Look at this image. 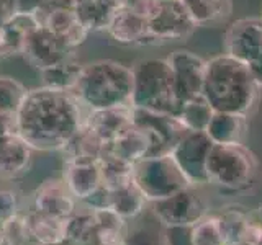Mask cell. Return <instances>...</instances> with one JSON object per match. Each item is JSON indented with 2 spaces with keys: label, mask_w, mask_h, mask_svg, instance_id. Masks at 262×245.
<instances>
[{
  "label": "cell",
  "mask_w": 262,
  "mask_h": 245,
  "mask_svg": "<svg viewBox=\"0 0 262 245\" xmlns=\"http://www.w3.org/2000/svg\"><path fill=\"white\" fill-rule=\"evenodd\" d=\"M102 170V185L108 191H117L133 183V170L135 163L126 162L110 152H105L100 159Z\"/></svg>",
  "instance_id": "obj_30"
},
{
  "label": "cell",
  "mask_w": 262,
  "mask_h": 245,
  "mask_svg": "<svg viewBox=\"0 0 262 245\" xmlns=\"http://www.w3.org/2000/svg\"><path fill=\"white\" fill-rule=\"evenodd\" d=\"M147 206H149V203H147L141 190L133 182L117 191H110L108 206L106 208L113 209L120 217L129 223V220H135L141 216Z\"/></svg>",
  "instance_id": "obj_28"
},
{
  "label": "cell",
  "mask_w": 262,
  "mask_h": 245,
  "mask_svg": "<svg viewBox=\"0 0 262 245\" xmlns=\"http://www.w3.org/2000/svg\"><path fill=\"white\" fill-rule=\"evenodd\" d=\"M82 67H84V64L80 62L77 53L72 51L71 54L66 56L62 61L45 69L39 74H41V79H43L45 87L62 90V92H72L77 85Z\"/></svg>",
  "instance_id": "obj_25"
},
{
  "label": "cell",
  "mask_w": 262,
  "mask_h": 245,
  "mask_svg": "<svg viewBox=\"0 0 262 245\" xmlns=\"http://www.w3.org/2000/svg\"><path fill=\"white\" fill-rule=\"evenodd\" d=\"M215 212L220 219L221 227H223L226 243L231 245V243L243 242L244 232L252 219V211H249L243 204L234 203V204H226V206L220 208Z\"/></svg>",
  "instance_id": "obj_29"
},
{
  "label": "cell",
  "mask_w": 262,
  "mask_h": 245,
  "mask_svg": "<svg viewBox=\"0 0 262 245\" xmlns=\"http://www.w3.org/2000/svg\"><path fill=\"white\" fill-rule=\"evenodd\" d=\"M105 33L121 46H154L147 28V16L126 7H120Z\"/></svg>",
  "instance_id": "obj_15"
},
{
  "label": "cell",
  "mask_w": 262,
  "mask_h": 245,
  "mask_svg": "<svg viewBox=\"0 0 262 245\" xmlns=\"http://www.w3.org/2000/svg\"><path fill=\"white\" fill-rule=\"evenodd\" d=\"M0 59H2V53H0Z\"/></svg>",
  "instance_id": "obj_47"
},
{
  "label": "cell",
  "mask_w": 262,
  "mask_h": 245,
  "mask_svg": "<svg viewBox=\"0 0 262 245\" xmlns=\"http://www.w3.org/2000/svg\"><path fill=\"white\" fill-rule=\"evenodd\" d=\"M231 245H248V243H244V242H239V243H231Z\"/></svg>",
  "instance_id": "obj_46"
},
{
  "label": "cell",
  "mask_w": 262,
  "mask_h": 245,
  "mask_svg": "<svg viewBox=\"0 0 262 245\" xmlns=\"http://www.w3.org/2000/svg\"><path fill=\"white\" fill-rule=\"evenodd\" d=\"M166 61L170 67L176 93L180 102L184 103L202 95L207 61L190 49H176L166 57Z\"/></svg>",
  "instance_id": "obj_11"
},
{
  "label": "cell",
  "mask_w": 262,
  "mask_h": 245,
  "mask_svg": "<svg viewBox=\"0 0 262 245\" xmlns=\"http://www.w3.org/2000/svg\"><path fill=\"white\" fill-rule=\"evenodd\" d=\"M71 53L72 49L61 43L46 27L36 24L25 36L20 56L30 67L36 69L38 72H43L45 69L62 61Z\"/></svg>",
  "instance_id": "obj_14"
},
{
  "label": "cell",
  "mask_w": 262,
  "mask_h": 245,
  "mask_svg": "<svg viewBox=\"0 0 262 245\" xmlns=\"http://www.w3.org/2000/svg\"><path fill=\"white\" fill-rule=\"evenodd\" d=\"M31 196L33 209L62 219H68L79 204L62 178H46Z\"/></svg>",
  "instance_id": "obj_16"
},
{
  "label": "cell",
  "mask_w": 262,
  "mask_h": 245,
  "mask_svg": "<svg viewBox=\"0 0 262 245\" xmlns=\"http://www.w3.org/2000/svg\"><path fill=\"white\" fill-rule=\"evenodd\" d=\"M72 93L89 111L128 106L133 93V72L128 65L113 59L87 62Z\"/></svg>",
  "instance_id": "obj_3"
},
{
  "label": "cell",
  "mask_w": 262,
  "mask_h": 245,
  "mask_svg": "<svg viewBox=\"0 0 262 245\" xmlns=\"http://www.w3.org/2000/svg\"><path fill=\"white\" fill-rule=\"evenodd\" d=\"M196 27H218L233 15V0H180Z\"/></svg>",
  "instance_id": "obj_22"
},
{
  "label": "cell",
  "mask_w": 262,
  "mask_h": 245,
  "mask_svg": "<svg viewBox=\"0 0 262 245\" xmlns=\"http://www.w3.org/2000/svg\"><path fill=\"white\" fill-rule=\"evenodd\" d=\"M106 145L85 122L79 129V133L72 137L64 152V162H94L100 160L102 155L106 152Z\"/></svg>",
  "instance_id": "obj_24"
},
{
  "label": "cell",
  "mask_w": 262,
  "mask_h": 245,
  "mask_svg": "<svg viewBox=\"0 0 262 245\" xmlns=\"http://www.w3.org/2000/svg\"><path fill=\"white\" fill-rule=\"evenodd\" d=\"M260 16H262V15H260Z\"/></svg>",
  "instance_id": "obj_48"
},
{
  "label": "cell",
  "mask_w": 262,
  "mask_h": 245,
  "mask_svg": "<svg viewBox=\"0 0 262 245\" xmlns=\"http://www.w3.org/2000/svg\"><path fill=\"white\" fill-rule=\"evenodd\" d=\"M243 242L248 245H262V226L254 217L251 219L248 229H246Z\"/></svg>",
  "instance_id": "obj_38"
},
{
  "label": "cell",
  "mask_w": 262,
  "mask_h": 245,
  "mask_svg": "<svg viewBox=\"0 0 262 245\" xmlns=\"http://www.w3.org/2000/svg\"><path fill=\"white\" fill-rule=\"evenodd\" d=\"M71 4L87 30L95 33L106 30L113 15L121 7V0H71Z\"/></svg>",
  "instance_id": "obj_23"
},
{
  "label": "cell",
  "mask_w": 262,
  "mask_h": 245,
  "mask_svg": "<svg viewBox=\"0 0 262 245\" xmlns=\"http://www.w3.org/2000/svg\"><path fill=\"white\" fill-rule=\"evenodd\" d=\"M2 229H4V234L7 237L8 245H31V243H35L31 239L28 223H27V216H25L23 211H20L18 214H15L12 219H8L7 223H4Z\"/></svg>",
  "instance_id": "obj_33"
},
{
  "label": "cell",
  "mask_w": 262,
  "mask_h": 245,
  "mask_svg": "<svg viewBox=\"0 0 262 245\" xmlns=\"http://www.w3.org/2000/svg\"><path fill=\"white\" fill-rule=\"evenodd\" d=\"M126 245H164V240L158 242L156 239H151L147 232H136V234H129L128 232V239Z\"/></svg>",
  "instance_id": "obj_40"
},
{
  "label": "cell",
  "mask_w": 262,
  "mask_h": 245,
  "mask_svg": "<svg viewBox=\"0 0 262 245\" xmlns=\"http://www.w3.org/2000/svg\"><path fill=\"white\" fill-rule=\"evenodd\" d=\"M20 209V198L12 186L0 183V226L18 214Z\"/></svg>",
  "instance_id": "obj_35"
},
{
  "label": "cell",
  "mask_w": 262,
  "mask_h": 245,
  "mask_svg": "<svg viewBox=\"0 0 262 245\" xmlns=\"http://www.w3.org/2000/svg\"><path fill=\"white\" fill-rule=\"evenodd\" d=\"M133 180L147 203L164 200L187 186H192L170 154L146 157L136 162Z\"/></svg>",
  "instance_id": "obj_6"
},
{
  "label": "cell",
  "mask_w": 262,
  "mask_h": 245,
  "mask_svg": "<svg viewBox=\"0 0 262 245\" xmlns=\"http://www.w3.org/2000/svg\"><path fill=\"white\" fill-rule=\"evenodd\" d=\"M213 113H215V110H213L210 103L205 100V96L199 95L192 98V100L184 102L177 119L182 122L188 131H205L213 116Z\"/></svg>",
  "instance_id": "obj_32"
},
{
  "label": "cell",
  "mask_w": 262,
  "mask_h": 245,
  "mask_svg": "<svg viewBox=\"0 0 262 245\" xmlns=\"http://www.w3.org/2000/svg\"><path fill=\"white\" fill-rule=\"evenodd\" d=\"M260 172L257 155L246 144H215L207 157L208 186L226 191H248Z\"/></svg>",
  "instance_id": "obj_5"
},
{
  "label": "cell",
  "mask_w": 262,
  "mask_h": 245,
  "mask_svg": "<svg viewBox=\"0 0 262 245\" xmlns=\"http://www.w3.org/2000/svg\"><path fill=\"white\" fill-rule=\"evenodd\" d=\"M154 217L164 229L190 227L208 214L210 208L200 194V188L187 186L167 198L149 203Z\"/></svg>",
  "instance_id": "obj_7"
},
{
  "label": "cell",
  "mask_w": 262,
  "mask_h": 245,
  "mask_svg": "<svg viewBox=\"0 0 262 245\" xmlns=\"http://www.w3.org/2000/svg\"><path fill=\"white\" fill-rule=\"evenodd\" d=\"M69 191L77 201H87L102 186L100 160L64 162L62 177Z\"/></svg>",
  "instance_id": "obj_19"
},
{
  "label": "cell",
  "mask_w": 262,
  "mask_h": 245,
  "mask_svg": "<svg viewBox=\"0 0 262 245\" xmlns=\"http://www.w3.org/2000/svg\"><path fill=\"white\" fill-rule=\"evenodd\" d=\"M156 2H158V0H121V5L131 8V10H135L144 16H149Z\"/></svg>",
  "instance_id": "obj_39"
},
{
  "label": "cell",
  "mask_w": 262,
  "mask_h": 245,
  "mask_svg": "<svg viewBox=\"0 0 262 245\" xmlns=\"http://www.w3.org/2000/svg\"><path fill=\"white\" fill-rule=\"evenodd\" d=\"M106 152L117 155V157L126 162L136 163L139 160H143L147 155V152H149V139H147L144 131L133 122V126L128 128L125 133L118 136L108 145Z\"/></svg>",
  "instance_id": "obj_27"
},
{
  "label": "cell",
  "mask_w": 262,
  "mask_h": 245,
  "mask_svg": "<svg viewBox=\"0 0 262 245\" xmlns=\"http://www.w3.org/2000/svg\"><path fill=\"white\" fill-rule=\"evenodd\" d=\"M213 141L205 131H187L170 155L192 186H208L207 157Z\"/></svg>",
  "instance_id": "obj_10"
},
{
  "label": "cell",
  "mask_w": 262,
  "mask_h": 245,
  "mask_svg": "<svg viewBox=\"0 0 262 245\" xmlns=\"http://www.w3.org/2000/svg\"><path fill=\"white\" fill-rule=\"evenodd\" d=\"M0 245H8V243H7V237H5V234H4L2 226H0Z\"/></svg>",
  "instance_id": "obj_44"
},
{
  "label": "cell",
  "mask_w": 262,
  "mask_h": 245,
  "mask_svg": "<svg viewBox=\"0 0 262 245\" xmlns=\"http://www.w3.org/2000/svg\"><path fill=\"white\" fill-rule=\"evenodd\" d=\"M248 69L251 72L254 82H256V84L259 85V88L262 90V56L257 57V59H254L252 62H249Z\"/></svg>",
  "instance_id": "obj_42"
},
{
  "label": "cell",
  "mask_w": 262,
  "mask_h": 245,
  "mask_svg": "<svg viewBox=\"0 0 262 245\" xmlns=\"http://www.w3.org/2000/svg\"><path fill=\"white\" fill-rule=\"evenodd\" d=\"M33 152L16 133L0 137V180L10 182L23 177L31 167Z\"/></svg>",
  "instance_id": "obj_18"
},
{
  "label": "cell",
  "mask_w": 262,
  "mask_h": 245,
  "mask_svg": "<svg viewBox=\"0 0 262 245\" xmlns=\"http://www.w3.org/2000/svg\"><path fill=\"white\" fill-rule=\"evenodd\" d=\"M87 113L72 92L27 90L16 108V134L38 152H62L84 126Z\"/></svg>",
  "instance_id": "obj_1"
},
{
  "label": "cell",
  "mask_w": 262,
  "mask_h": 245,
  "mask_svg": "<svg viewBox=\"0 0 262 245\" xmlns=\"http://www.w3.org/2000/svg\"><path fill=\"white\" fill-rule=\"evenodd\" d=\"M147 28L154 46L184 41L199 28L180 0H158L147 16Z\"/></svg>",
  "instance_id": "obj_8"
},
{
  "label": "cell",
  "mask_w": 262,
  "mask_h": 245,
  "mask_svg": "<svg viewBox=\"0 0 262 245\" xmlns=\"http://www.w3.org/2000/svg\"><path fill=\"white\" fill-rule=\"evenodd\" d=\"M260 93L246 64L225 53L207 61L202 95L215 111L251 116L260 102Z\"/></svg>",
  "instance_id": "obj_2"
},
{
  "label": "cell",
  "mask_w": 262,
  "mask_h": 245,
  "mask_svg": "<svg viewBox=\"0 0 262 245\" xmlns=\"http://www.w3.org/2000/svg\"><path fill=\"white\" fill-rule=\"evenodd\" d=\"M16 13H28L35 15L41 8L49 4V0H12Z\"/></svg>",
  "instance_id": "obj_37"
},
{
  "label": "cell",
  "mask_w": 262,
  "mask_h": 245,
  "mask_svg": "<svg viewBox=\"0 0 262 245\" xmlns=\"http://www.w3.org/2000/svg\"><path fill=\"white\" fill-rule=\"evenodd\" d=\"M135 125L138 128H141L146 133L147 139H149V152H147L146 157L169 155L188 131L176 116L136 110V108H135Z\"/></svg>",
  "instance_id": "obj_9"
},
{
  "label": "cell",
  "mask_w": 262,
  "mask_h": 245,
  "mask_svg": "<svg viewBox=\"0 0 262 245\" xmlns=\"http://www.w3.org/2000/svg\"><path fill=\"white\" fill-rule=\"evenodd\" d=\"M16 133V111L0 108V137Z\"/></svg>",
  "instance_id": "obj_36"
},
{
  "label": "cell",
  "mask_w": 262,
  "mask_h": 245,
  "mask_svg": "<svg viewBox=\"0 0 262 245\" xmlns=\"http://www.w3.org/2000/svg\"><path fill=\"white\" fill-rule=\"evenodd\" d=\"M25 93L27 88L18 80L8 76H0V108L16 111Z\"/></svg>",
  "instance_id": "obj_34"
},
{
  "label": "cell",
  "mask_w": 262,
  "mask_h": 245,
  "mask_svg": "<svg viewBox=\"0 0 262 245\" xmlns=\"http://www.w3.org/2000/svg\"><path fill=\"white\" fill-rule=\"evenodd\" d=\"M205 133L215 144H244L249 134V116L215 111Z\"/></svg>",
  "instance_id": "obj_20"
},
{
  "label": "cell",
  "mask_w": 262,
  "mask_h": 245,
  "mask_svg": "<svg viewBox=\"0 0 262 245\" xmlns=\"http://www.w3.org/2000/svg\"><path fill=\"white\" fill-rule=\"evenodd\" d=\"M16 15L12 0H0V28L10 21Z\"/></svg>",
  "instance_id": "obj_41"
},
{
  "label": "cell",
  "mask_w": 262,
  "mask_h": 245,
  "mask_svg": "<svg viewBox=\"0 0 262 245\" xmlns=\"http://www.w3.org/2000/svg\"><path fill=\"white\" fill-rule=\"evenodd\" d=\"M31 245H43V243H31ZM59 245H71V243L66 242V243H59Z\"/></svg>",
  "instance_id": "obj_45"
},
{
  "label": "cell",
  "mask_w": 262,
  "mask_h": 245,
  "mask_svg": "<svg viewBox=\"0 0 262 245\" xmlns=\"http://www.w3.org/2000/svg\"><path fill=\"white\" fill-rule=\"evenodd\" d=\"M133 122H135V108L131 105L115 106V108H105V110H92L87 111L85 116V125L106 145H110L118 136H121L128 128L133 126Z\"/></svg>",
  "instance_id": "obj_17"
},
{
  "label": "cell",
  "mask_w": 262,
  "mask_h": 245,
  "mask_svg": "<svg viewBox=\"0 0 262 245\" xmlns=\"http://www.w3.org/2000/svg\"><path fill=\"white\" fill-rule=\"evenodd\" d=\"M188 239L192 245H228L216 212L211 211L188 227Z\"/></svg>",
  "instance_id": "obj_31"
},
{
  "label": "cell",
  "mask_w": 262,
  "mask_h": 245,
  "mask_svg": "<svg viewBox=\"0 0 262 245\" xmlns=\"http://www.w3.org/2000/svg\"><path fill=\"white\" fill-rule=\"evenodd\" d=\"M27 216L28 229L35 243L59 245L68 242V220L62 217L49 216L36 209H28Z\"/></svg>",
  "instance_id": "obj_21"
},
{
  "label": "cell",
  "mask_w": 262,
  "mask_h": 245,
  "mask_svg": "<svg viewBox=\"0 0 262 245\" xmlns=\"http://www.w3.org/2000/svg\"><path fill=\"white\" fill-rule=\"evenodd\" d=\"M68 220V243L97 245V220L94 208L85 203L77 204Z\"/></svg>",
  "instance_id": "obj_26"
},
{
  "label": "cell",
  "mask_w": 262,
  "mask_h": 245,
  "mask_svg": "<svg viewBox=\"0 0 262 245\" xmlns=\"http://www.w3.org/2000/svg\"><path fill=\"white\" fill-rule=\"evenodd\" d=\"M133 93L131 106L136 110L179 116L182 102L177 98L174 79L166 59H139L131 65Z\"/></svg>",
  "instance_id": "obj_4"
},
{
  "label": "cell",
  "mask_w": 262,
  "mask_h": 245,
  "mask_svg": "<svg viewBox=\"0 0 262 245\" xmlns=\"http://www.w3.org/2000/svg\"><path fill=\"white\" fill-rule=\"evenodd\" d=\"M35 15L39 24L46 27L61 43H64L72 51H77V47L84 44L90 35V31L82 23L74 7L48 4Z\"/></svg>",
  "instance_id": "obj_13"
},
{
  "label": "cell",
  "mask_w": 262,
  "mask_h": 245,
  "mask_svg": "<svg viewBox=\"0 0 262 245\" xmlns=\"http://www.w3.org/2000/svg\"><path fill=\"white\" fill-rule=\"evenodd\" d=\"M225 54L248 65L262 56V16H249L233 21L223 39Z\"/></svg>",
  "instance_id": "obj_12"
},
{
  "label": "cell",
  "mask_w": 262,
  "mask_h": 245,
  "mask_svg": "<svg viewBox=\"0 0 262 245\" xmlns=\"http://www.w3.org/2000/svg\"><path fill=\"white\" fill-rule=\"evenodd\" d=\"M252 217L254 219H256L257 220V223L262 226V204H260V206L256 209V211H252Z\"/></svg>",
  "instance_id": "obj_43"
}]
</instances>
